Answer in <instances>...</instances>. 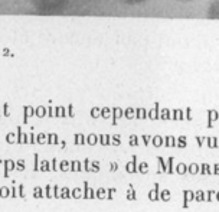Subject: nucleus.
Wrapping results in <instances>:
<instances>
[{
  "instance_id": "nucleus-1",
  "label": "nucleus",
  "mask_w": 219,
  "mask_h": 212,
  "mask_svg": "<svg viewBox=\"0 0 219 212\" xmlns=\"http://www.w3.org/2000/svg\"><path fill=\"white\" fill-rule=\"evenodd\" d=\"M39 14H59L69 5V0H30Z\"/></svg>"
},
{
  "instance_id": "nucleus-2",
  "label": "nucleus",
  "mask_w": 219,
  "mask_h": 212,
  "mask_svg": "<svg viewBox=\"0 0 219 212\" xmlns=\"http://www.w3.org/2000/svg\"><path fill=\"white\" fill-rule=\"evenodd\" d=\"M3 166H5V173H3V176L7 179V178L10 176V172H12V170H16V162L12 159H6V160H3Z\"/></svg>"
},
{
  "instance_id": "nucleus-3",
  "label": "nucleus",
  "mask_w": 219,
  "mask_h": 212,
  "mask_svg": "<svg viewBox=\"0 0 219 212\" xmlns=\"http://www.w3.org/2000/svg\"><path fill=\"white\" fill-rule=\"evenodd\" d=\"M82 199H95V191L92 188H89L86 180H84V195H82Z\"/></svg>"
},
{
  "instance_id": "nucleus-4",
  "label": "nucleus",
  "mask_w": 219,
  "mask_h": 212,
  "mask_svg": "<svg viewBox=\"0 0 219 212\" xmlns=\"http://www.w3.org/2000/svg\"><path fill=\"white\" fill-rule=\"evenodd\" d=\"M149 199L150 201H160V185L154 183V188L149 192Z\"/></svg>"
},
{
  "instance_id": "nucleus-5",
  "label": "nucleus",
  "mask_w": 219,
  "mask_h": 212,
  "mask_svg": "<svg viewBox=\"0 0 219 212\" xmlns=\"http://www.w3.org/2000/svg\"><path fill=\"white\" fill-rule=\"evenodd\" d=\"M126 170L127 173H137V156H133V160L126 163Z\"/></svg>"
},
{
  "instance_id": "nucleus-6",
  "label": "nucleus",
  "mask_w": 219,
  "mask_h": 212,
  "mask_svg": "<svg viewBox=\"0 0 219 212\" xmlns=\"http://www.w3.org/2000/svg\"><path fill=\"white\" fill-rule=\"evenodd\" d=\"M195 199V192L193 191H185L183 192V208L189 206V202H192Z\"/></svg>"
},
{
  "instance_id": "nucleus-7",
  "label": "nucleus",
  "mask_w": 219,
  "mask_h": 212,
  "mask_svg": "<svg viewBox=\"0 0 219 212\" xmlns=\"http://www.w3.org/2000/svg\"><path fill=\"white\" fill-rule=\"evenodd\" d=\"M209 17H219V0L213 2L209 7Z\"/></svg>"
},
{
  "instance_id": "nucleus-8",
  "label": "nucleus",
  "mask_w": 219,
  "mask_h": 212,
  "mask_svg": "<svg viewBox=\"0 0 219 212\" xmlns=\"http://www.w3.org/2000/svg\"><path fill=\"white\" fill-rule=\"evenodd\" d=\"M17 144H29V139H27V134L22 133V128L17 130V140H16Z\"/></svg>"
},
{
  "instance_id": "nucleus-9",
  "label": "nucleus",
  "mask_w": 219,
  "mask_h": 212,
  "mask_svg": "<svg viewBox=\"0 0 219 212\" xmlns=\"http://www.w3.org/2000/svg\"><path fill=\"white\" fill-rule=\"evenodd\" d=\"M156 159H157V165H159V170H157V173H166L167 172V163L164 162V159H163L161 156H157Z\"/></svg>"
},
{
  "instance_id": "nucleus-10",
  "label": "nucleus",
  "mask_w": 219,
  "mask_h": 212,
  "mask_svg": "<svg viewBox=\"0 0 219 212\" xmlns=\"http://www.w3.org/2000/svg\"><path fill=\"white\" fill-rule=\"evenodd\" d=\"M199 169V173L200 175H203V176H206V175H212V166L209 165V163H202Z\"/></svg>"
},
{
  "instance_id": "nucleus-11",
  "label": "nucleus",
  "mask_w": 219,
  "mask_h": 212,
  "mask_svg": "<svg viewBox=\"0 0 219 212\" xmlns=\"http://www.w3.org/2000/svg\"><path fill=\"white\" fill-rule=\"evenodd\" d=\"M39 172H52L51 170V162L49 160H40L39 162Z\"/></svg>"
},
{
  "instance_id": "nucleus-12",
  "label": "nucleus",
  "mask_w": 219,
  "mask_h": 212,
  "mask_svg": "<svg viewBox=\"0 0 219 212\" xmlns=\"http://www.w3.org/2000/svg\"><path fill=\"white\" fill-rule=\"evenodd\" d=\"M69 198H72V196H71V191H69V188H67V186L61 188L59 189V199H69Z\"/></svg>"
},
{
  "instance_id": "nucleus-13",
  "label": "nucleus",
  "mask_w": 219,
  "mask_h": 212,
  "mask_svg": "<svg viewBox=\"0 0 219 212\" xmlns=\"http://www.w3.org/2000/svg\"><path fill=\"white\" fill-rule=\"evenodd\" d=\"M71 172H81L82 170V163H81V160H72L71 162V169H69Z\"/></svg>"
},
{
  "instance_id": "nucleus-14",
  "label": "nucleus",
  "mask_w": 219,
  "mask_h": 212,
  "mask_svg": "<svg viewBox=\"0 0 219 212\" xmlns=\"http://www.w3.org/2000/svg\"><path fill=\"white\" fill-rule=\"evenodd\" d=\"M33 198L35 199H42L45 198V191H43V188H40V186H36L33 189Z\"/></svg>"
},
{
  "instance_id": "nucleus-15",
  "label": "nucleus",
  "mask_w": 219,
  "mask_h": 212,
  "mask_svg": "<svg viewBox=\"0 0 219 212\" xmlns=\"http://www.w3.org/2000/svg\"><path fill=\"white\" fill-rule=\"evenodd\" d=\"M95 198L100 199V201L107 199V189H104V188H98V189L95 191Z\"/></svg>"
},
{
  "instance_id": "nucleus-16",
  "label": "nucleus",
  "mask_w": 219,
  "mask_h": 212,
  "mask_svg": "<svg viewBox=\"0 0 219 212\" xmlns=\"http://www.w3.org/2000/svg\"><path fill=\"white\" fill-rule=\"evenodd\" d=\"M137 172H140L141 175H146L149 173V163L147 162H141L137 165Z\"/></svg>"
},
{
  "instance_id": "nucleus-17",
  "label": "nucleus",
  "mask_w": 219,
  "mask_h": 212,
  "mask_svg": "<svg viewBox=\"0 0 219 212\" xmlns=\"http://www.w3.org/2000/svg\"><path fill=\"white\" fill-rule=\"evenodd\" d=\"M199 169H200V166L198 165V163H190V165H187V173H190V175L199 173Z\"/></svg>"
},
{
  "instance_id": "nucleus-18",
  "label": "nucleus",
  "mask_w": 219,
  "mask_h": 212,
  "mask_svg": "<svg viewBox=\"0 0 219 212\" xmlns=\"http://www.w3.org/2000/svg\"><path fill=\"white\" fill-rule=\"evenodd\" d=\"M69 169H71V162L69 160H62V162H59L61 172H69Z\"/></svg>"
},
{
  "instance_id": "nucleus-19",
  "label": "nucleus",
  "mask_w": 219,
  "mask_h": 212,
  "mask_svg": "<svg viewBox=\"0 0 219 212\" xmlns=\"http://www.w3.org/2000/svg\"><path fill=\"white\" fill-rule=\"evenodd\" d=\"M82 195H84V191H82L81 188H74L72 191H71V196H72L74 199H81Z\"/></svg>"
},
{
  "instance_id": "nucleus-20",
  "label": "nucleus",
  "mask_w": 219,
  "mask_h": 212,
  "mask_svg": "<svg viewBox=\"0 0 219 212\" xmlns=\"http://www.w3.org/2000/svg\"><path fill=\"white\" fill-rule=\"evenodd\" d=\"M170 191L169 189H163V191H160V201H163V202H169L170 201Z\"/></svg>"
},
{
  "instance_id": "nucleus-21",
  "label": "nucleus",
  "mask_w": 219,
  "mask_h": 212,
  "mask_svg": "<svg viewBox=\"0 0 219 212\" xmlns=\"http://www.w3.org/2000/svg\"><path fill=\"white\" fill-rule=\"evenodd\" d=\"M174 172L177 173V175H185V173H187V165L186 163H179V165L176 166Z\"/></svg>"
},
{
  "instance_id": "nucleus-22",
  "label": "nucleus",
  "mask_w": 219,
  "mask_h": 212,
  "mask_svg": "<svg viewBox=\"0 0 219 212\" xmlns=\"http://www.w3.org/2000/svg\"><path fill=\"white\" fill-rule=\"evenodd\" d=\"M137 199V195H136V191H134L133 185H128V192H127V201H136Z\"/></svg>"
},
{
  "instance_id": "nucleus-23",
  "label": "nucleus",
  "mask_w": 219,
  "mask_h": 212,
  "mask_svg": "<svg viewBox=\"0 0 219 212\" xmlns=\"http://www.w3.org/2000/svg\"><path fill=\"white\" fill-rule=\"evenodd\" d=\"M25 169H26V162L23 159L16 160V170H17V172H23Z\"/></svg>"
},
{
  "instance_id": "nucleus-24",
  "label": "nucleus",
  "mask_w": 219,
  "mask_h": 212,
  "mask_svg": "<svg viewBox=\"0 0 219 212\" xmlns=\"http://www.w3.org/2000/svg\"><path fill=\"white\" fill-rule=\"evenodd\" d=\"M10 196V188L9 186H2L0 188V198H9Z\"/></svg>"
},
{
  "instance_id": "nucleus-25",
  "label": "nucleus",
  "mask_w": 219,
  "mask_h": 212,
  "mask_svg": "<svg viewBox=\"0 0 219 212\" xmlns=\"http://www.w3.org/2000/svg\"><path fill=\"white\" fill-rule=\"evenodd\" d=\"M110 141H111V137L108 134H102L100 137V143L102 146H110Z\"/></svg>"
},
{
  "instance_id": "nucleus-26",
  "label": "nucleus",
  "mask_w": 219,
  "mask_h": 212,
  "mask_svg": "<svg viewBox=\"0 0 219 212\" xmlns=\"http://www.w3.org/2000/svg\"><path fill=\"white\" fill-rule=\"evenodd\" d=\"M86 143H88L89 146H95V144L98 143V137H97L95 134H89L88 139H86Z\"/></svg>"
},
{
  "instance_id": "nucleus-27",
  "label": "nucleus",
  "mask_w": 219,
  "mask_h": 212,
  "mask_svg": "<svg viewBox=\"0 0 219 212\" xmlns=\"http://www.w3.org/2000/svg\"><path fill=\"white\" fill-rule=\"evenodd\" d=\"M176 146L180 147V149H185V147L187 146V140H186L185 136H180L179 140H177V143H176Z\"/></svg>"
},
{
  "instance_id": "nucleus-28",
  "label": "nucleus",
  "mask_w": 219,
  "mask_h": 212,
  "mask_svg": "<svg viewBox=\"0 0 219 212\" xmlns=\"http://www.w3.org/2000/svg\"><path fill=\"white\" fill-rule=\"evenodd\" d=\"M164 144H166V147L176 146V139H174V137H172V136H169V137H166V139H164Z\"/></svg>"
},
{
  "instance_id": "nucleus-29",
  "label": "nucleus",
  "mask_w": 219,
  "mask_h": 212,
  "mask_svg": "<svg viewBox=\"0 0 219 212\" xmlns=\"http://www.w3.org/2000/svg\"><path fill=\"white\" fill-rule=\"evenodd\" d=\"M82 170H84V172H91V160L88 159V157H86L85 160H84V163H82Z\"/></svg>"
},
{
  "instance_id": "nucleus-30",
  "label": "nucleus",
  "mask_w": 219,
  "mask_h": 212,
  "mask_svg": "<svg viewBox=\"0 0 219 212\" xmlns=\"http://www.w3.org/2000/svg\"><path fill=\"white\" fill-rule=\"evenodd\" d=\"M91 172H94V173L100 172V162L98 160H92L91 162Z\"/></svg>"
},
{
  "instance_id": "nucleus-31",
  "label": "nucleus",
  "mask_w": 219,
  "mask_h": 212,
  "mask_svg": "<svg viewBox=\"0 0 219 212\" xmlns=\"http://www.w3.org/2000/svg\"><path fill=\"white\" fill-rule=\"evenodd\" d=\"M164 143V140L161 139L160 136H156V137H153V146L154 147H160L161 144Z\"/></svg>"
},
{
  "instance_id": "nucleus-32",
  "label": "nucleus",
  "mask_w": 219,
  "mask_h": 212,
  "mask_svg": "<svg viewBox=\"0 0 219 212\" xmlns=\"http://www.w3.org/2000/svg\"><path fill=\"white\" fill-rule=\"evenodd\" d=\"M84 143H85L84 136H82V134H75V144H77V146H82Z\"/></svg>"
},
{
  "instance_id": "nucleus-33",
  "label": "nucleus",
  "mask_w": 219,
  "mask_h": 212,
  "mask_svg": "<svg viewBox=\"0 0 219 212\" xmlns=\"http://www.w3.org/2000/svg\"><path fill=\"white\" fill-rule=\"evenodd\" d=\"M173 172H174V169H173V156H170L169 160H167V172L166 173L173 175Z\"/></svg>"
},
{
  "instance_id": "nucleus-34",
  "label": "nucleus",
  "mask_w": 219,
  "mask_h": 212,
  "mask_svg": "<svg viewBox=\"0 0 219 212\" xmlns=\"http://www.w3.org/2000/svg\"><path fill=\"white\" fill-rule=\"evenodd\" d=\"M195 199H196V202H203L205 201V192L203 191H198L195 193Z\"/></svg>"
},
{
  "instance_id": "nucleus-35",
  "label": "nucleus",
  "mask_w": 219,
  "mask_h": 212,
  "mask_svg": "<svg viewBox=\"0 0 219 212\" xmlns=\"http://www.w3.org/2000/svg\"><path fill=\"white\" fill-rule=\"evenodd\" d=\"M215 199V191H208L205 192V201L206 202H212Z\"/></svg>"
},
{
  "instance_id": "nucleus-36",
  "label": "nucleus",
  "mask_w": 219,
  "mask_h": 212,
  "mask_svg": "<svg viewBox=\"0 0 219 212\" xmlns=\"http://www.w3.org/2000/svg\"><path fill=\"white\" fill-rule=\"evenodd\" d=\"M46 141H48V137L43 134V133H40L39 136L36 137V143H38V144H45Z\"/></svg>"
},
{
  "instance_id": "nucleus-37",
  "label": "nucleus",
  "mask_w": 219,
  "mask_h": 212,
  "mask_svg": "<svg viewBox=\"0 0 219 212\" xmlns=\"http://www.w3.org/2000/svg\"><path fill=\"white\" fill-rule=\"evenodd\" d=\"M115 192H117L115 188H110V189H107V199H108V201H113Z\"/></svg>"
},
{
  "instance_id": "nucleus-38",
  "label": "nucleus",
  "mask_w": 219,
  "mask_h": 212,
  "mask_svg": "<svg viewBox=\"0 0 219 212\" xmlns=\"http://www.w3.org/2000/svg\"><path fill=\"white\" fill-rule=\"evenodd\" d=\"M46 143L48 144H51V146H52V144H58V137H56L55 134H49V136H48Z\"/></svg>"
},
{
  "instance_id": "nucleus-39",
  "label": "nucleus",
  "mask_w": 219,
  "mask_h": 212,
  "mask_svg": "<svg viewBox=\"0 0 219 212\" xmlns=\"http://www.w3.org/2000/svg\"><path fill=\"white\" fill-rule=\"evenodd\" d=\"M208 140V146L211 147V149H216L218 147V140L215 139V137H211V139H206Z\"/></svg>"
},
{
  "instance_id": "nucleus-40",
  "label": "nucleus",
  "mask_w": 219,
  "mask_h": 212,
  "mask_svg": "<svg viewBox=\"0 0 219 212\" xmlns=\"http://www.w3.org/2000/svg\"><path fill=\"white\" fill-rule=\"evenodd\" d=\"M35 160H33V170L35 172H39V154L35 153Z\"/></svg>"
},
{
  "instance_id": "nucleus-41",
  "label": "nucleus",
  "mask_w": 219,
  "mask_h": 212,
  "mask_svg": "<svg viewBox=\"0 0 219 212\" xmlns=\"http://www.w3.org/2000/svg\"><path fill=\"white\" fill-rule=\"evenodd\" d=\"M43 191H45V196H46L48 199H52L53 198V195H52V186H51V185H46V188H45Z\"/></svg>"
},
{
  "instance_id": "nucleus-42",
  "label": "nucleus",
  "mask_w": 219,
  "mask_h": 212,
  "mask_svg": "<svg viewBox=\"0 0 219 212\" xmlns=\"http://www.w3.org/2000/svg\"><path fill=\"white\" fill-rule=\"evenodd\" d=\"M113 146H120V143H121V139H120L118 134H115V136H113L111 137V141H110Z\"/></svg>"
},
{
  "instance_id": "nucleus-43",
  "label": "nucleus",
  "mask_w": 219,
  "mask_h": 212,
  "mask_svg": "<svg viewBox=\"0 0 219 212\" xmlns=\"http://www.w3.org/2000/svg\"><path fill=\"white\" fill-rule=\"evenodd\" d=\"M58 169H59L58 160H56V159H52V160H51V170H52V172H58Z\"/></svg>"
},
{
  "instance_id": "nucleus-44",
  "label": "nucleus",
  "mask_w": 219,
  "mask_h": 212,
  "mask_svg": "<svg viewBox=\"0 0 219 212\" xmlns=\"http://www.w3.org/2000/svg\"><path fill=\"white\" fill-rule=\"evenodd\" d=\"M59 189H61V188L58 185L52 186V195H53V198H55V199L59 198Z\"/></svg>"
},
{
  "instance_id": "nucleus-45",
  "label": "nucleus",
  "mask_w": 219,
  "mask_h": 212,
  "mask_svg": "<svg viewBox=\"0 0 219 212\" xmlns=\"http://www.w3.org/2000/svg\"><path fill=\"white\" fill-rule=\"evenodd\" d=\"M6 141H7V143H9V144H13L14 141H16V136H14L13 133H10V134H7Z\"/></svg>"
},
{
  "instance_id": "nucleus-46",
  "label": "nucleus",
  "mask_w": 219,
  "mask_h": 212,
  "mask_svg": "<svg viewBox=\"0 0 219 212\" xmlns=\"http://www.w3.org/2000/svg\"><path fill=\"white\" fill-rule=\"evenodd\" d=\"M130 146H133V147L139 146V139H137L136 136H131V137H130Z\"/></svg>"
},
{
  "instance_id": "nucleus-47",
  "label": "nucleus",
  "mask_w": 219,
  "mask_h": 212,
  "mask_svg": "<svg viewBox=\"0 0 219 212\" xmlns=\"http://www.w3.org/2000/svg\"><path fill=\"white\" fill-rule=\"evenodd\" d=\"M17 191H19V193H17V195H19L20 198H22V199H26V196H25V186H23V185H20Z\"/></svg>"
},
{
  "instance_id": "nucleus-48",
  "label": "nucleus",
  "mask_w": 219,
  "mask_h": 212,
  "mask_svg": "<svg viewBox=\"0 0 219 212\" xmlns=\"http://www.w3.org/2000/svg\"><path fill=\"white\" fill-rule=\"evenodd\" d=\"M110 170H111V172H117V170H118V163H117V162H111V163H110Z\"/></svg>"
},
{
  "instance_id": "nucleus-49",
  "label": "nucleus",
  "mask_w": 219,
  "mask_h": 212,
  "mask_svg": "<svg viewBox=\"0 0 219 212\" xmlns=\"http://www.w3.org/2000/svg\"><path fill=\"white\" fill-rule=\"evenodd\" d=\"M212 173H213V175H216V176H219V163L213 165V167H212Z\"/></svg>"
},
{
  "instance_id": "nucleus-50",
  "label": "nucleus",
  "mask_w": 219,
  "mask_h": 212,
  "mask_svg": "<svg viewBox=\"0 0 219 212\" xmlns=\"http://www.w3.org/2000/svg\"><path fill=\"white\" fill-rule=\"evenodd\" d=\"M10 196H12V198H16V196H17V191H16L14 188L10 189Z\"/></svg>"
},
{
  "instance_id": "nucleus-51",
  "label": "nucleus",
  "mask_w": 219,
  "mask_h": 212,
  "mask_svg": "<svg viewBox=\"0 0 219 212\" xmlns=\"http://www.w3.org/2000/svg\"><path fill=\"white\" fill-rule=\"evenodd\" d=\"M143 141H144L146 146H149V143H150V137H149V136H143Z\"/></svg>"
},
{
  "instance_id": "nucleus-52",
  "label": "nucleus",
  "mask_w": 219,
  "mask_h": 212,
  "mask_svg": "<svg viewBox=\"0 0 219 212\" xmlns=\"http://www.w3.org/2000/svg\"><path fill=\"white\" fill-rule=\"evenodd\" d=\"M35 141H36L35 136L33 134H30V137H29V144H35Z\"/></svg>"
},
{
  "instance_id": "nucleus-53",
  "label": "nucleus",
  "mask_w": 219,
  "mask_h": 212,
  "mask_svg": "<svg viewBox=\"0 0 219 212\" xmlns=\"http://www.w3.org/2000/svg\"><path fill=\"white\" fill-rule=\"evenodd\" d=\"M196 140H198V144H199V146H202V144H203V141H205L206 139H205V137H198Z\"/></svg>"
},
{
  "instance_id": "nucleus-54",
  "label": "nucleus",
  "mask_w": 219,
  "mask_h": 212,
  "mask_svg": "<svg viewBox=\"0 0 219 212\" xmlns=\"http://www.w3.org/2000/svg\"><path fill=\"white\" fill-rule=\"evenodd\" d=\"M215 199H216V201H218V202H219V191H218V192L215 191Z\"/></svg>"
},
{
  "instance_id": "nucleus-55",
  "label": "nucleus",
  "mask_w": 219,
  "mask_h": 212,
  "mask_svg": "<svg viewBox=\"0 0 219 212\" xmlns=\"http://www.w3.org/2000/svg\"><path fill=\"white\" fill-rule=\"evenodd\" d=\"M38 115H40V117L43 115V110H42V108H39V111H38Z\"/></svg>"
},
{
  "instance_id": "nucleus-56",
  "label": "nucleus",
  "mask_w": 219,
  "mask_h": 212,
  "mask_svg": "<svg viewBox=\"0 0 219 212\" xmlns=\"http://www.w3.org/2000/svg\"><path fill=\"white\" fill-rule=\"evenodd\" d=\"M120 115H121V113H120V110H117L115 111V117H120Z\"/></svg>"
},
{
  "instance_id": "nucleus-57",
  "label": "nucleus",
  "mask_w": 219,
  "mask_h": 212,
  "mask_svg": "<svg viewBox=\"0 0 219 212\" xmlns=\"http://www.w3.org/2000/svg\"><path fill=\"white\" fill-rule=\"evenodd\" d=\"M92 115H94V117H97V115H98V111H97V110H94V113H92Z\"/></svg>"
},
{
  "instance_id": "nucleus-58",
  "label": "nucleus",
  "mask_w": 219,
  "mask_h": 212,
  "mask_svg": "<svg viewBox=\"0 0 219 212\" xmlns=\"http://www.w3.org/2000/svg\"><path fill=\"white\" fill-rule=\"evenodd\" d=\"M139 117H144V113H143V110H141V111L139 113Z\"/></svg>"
},
{
  "instance_id": "nucleus-59",
  "label": "nucleus",
  "mask_w": 219,
  "mask_h": 212,
  "mask_svg": "<svg viewBox=\"0 0 219 212\" xmlns=\"http://www.w3.org/2000/svg\"><path fill=\"white\" fill-rule=\"evenodd\" d=\"M0 165H3V160H2V159H0Z\"/></svg>"
},
{
  "instance_id": "nucleus-60",
  "label": "nucleus",
  "mask_w": 219,
  "mask_h": 212,
  "mask_svg": "<svg viewBox=\"0 0 219 212\" xmlns=\"http://www.w3.org/2000/svg\"><path fill=\"white\" fill-rule=\"evenodd\" d=\"M182 2H189V0H182Z\"/></svg>"
}]
</instances>
